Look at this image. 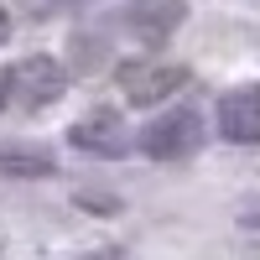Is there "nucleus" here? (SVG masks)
<instances>
[{"label": "nucleus", "mask_w": 260, "mask_h": 260, "mask_svg": "<svg viewBox=\"0 0 260 260\" xmlns=\"http://www.w3.org/2000/svg\"><path fill=\"white\" fill-rule=\"evenodd\" d=\"M6 94L21 104V110H52V104L68 94V73H62L57 57H21L6 73Z\"/></svg>", "instance_id": "obj_1"}, {"label": "nucleus", "mask_w": 260, "mask_h": 260, "mask_svg": "<svg viewBox=\"0 0 260 260\" xmlns=\"http://www.w3.org/2000/svg\"><path fill=\"white\" fill-rule=\"evenodd\" d=\"M136 146L151 161H182V156H192V151L203 146V120L192 110H167L136 136Z\"/></svg>", "instance_id": "obj_2"}, {"label": "nucleus", "mask_w": 260, "mask_h": 260, "mask_svg": "<svg viewBox=\"0 0 260 260\" xmlns=\"http://www.w3.org/2000/svg\"><path fill=\"white\" fill-rule=\"evenodd\" d=\"M213 125L229 146H260V83H234L213 110Z\"/></svg>", "instance_id": "obj_3"}, {"label": "nucleus", "mask_w": 260, "mask_h": 260, "mask_svg": "<svg viewBox=\"0 0 260 260\" xmlns=\"http://www.w3.org/2000/svg\"><path fill=\"white\" fill-rule=\"evenodd\" d=\"M68 141H73V151H83V156L115 161V156H125V151H130V130H125V120H120L115 110H94V115L73 120Z\"/></svg>", "instance_id": "obj_4"}, {"label": "nucleus", "mask_w": 260, "mask_h": 260, "mask_svg": "<svg viewBox=\"0 0 260 260\" xmlns=\"http://www.w3.org/2000/svg\"><path fill=\"white\" fill-rule=\"evenodd\" d=\"M182 21H187V0H125V31L146 47H161Z\"/></svg>", "instance_id": "obj_5"}, {"label": "nucleus", "mask_w": 260, "mask_h": 260, "mask_svg": "<svg viewBox=\"0 0 260 260\" xmlns=\"http://www.w3.org/2000/svg\"><path fill=\"white\" fill-rule=\"evenodd\" d=\"M120 83H125V99L151 110V104L172 99L187 83V68H172V62H136V68H120Z\"/></svg>", "instance_id": "obj_6"}, {"label": "nucleus", "mask_w": 260, "mask_h": 260, "mask_svg": "<svg viewBox=\"0 0 260 260\" xmlns=\"http://www.w3.org/2000/svg\"><path fill=\"white\" fill-rule=\"evenodd\" d=\"M57 161L37 146H0V177H16V182H37V177H52Z\"/></svg>", "instance_id": "obj_7"}, {"label": "nucleus", "mask_w": 260, "mask_h": 260, "mask_svg": "<svg viewBox=\"0 0 260 260\" xmlns=\"http://www.w3.org/2000/svg\"><path fill=\"white\" fill-rule=\"evenodd\" d=\"M16 6L26 11V16H57V11H68L73 0H16Z\"/></svg>", "instance_id": "obj_8"}, {"label": "nucleus", "mask_w": 260, "mask_h": 260, "mask_svg": "<svg viewBox=\"0 0 260 260\" xmlns=\"http://www.w3.org/2000/svg\"><path fill=\"white\" fill-rule=\"evenodd\" d=\"M6 37H11V11L0 6V42H6Z\"/></svg>", "instance_id": "obj_9"}, {"label": "nucleus", "mask_w": 260, "mask_h": 260, "mask_svg": "<svg viewBox=\"0 0 260 260\" xmlns=\"http://www.w3.org/2000/svg\"><path fill=\"white\" fill-rule=\"evenodd\" d=\"M0 104H6V73H0Z\"/></svg>", "instance_id": "obj_10"}]
</instances>
